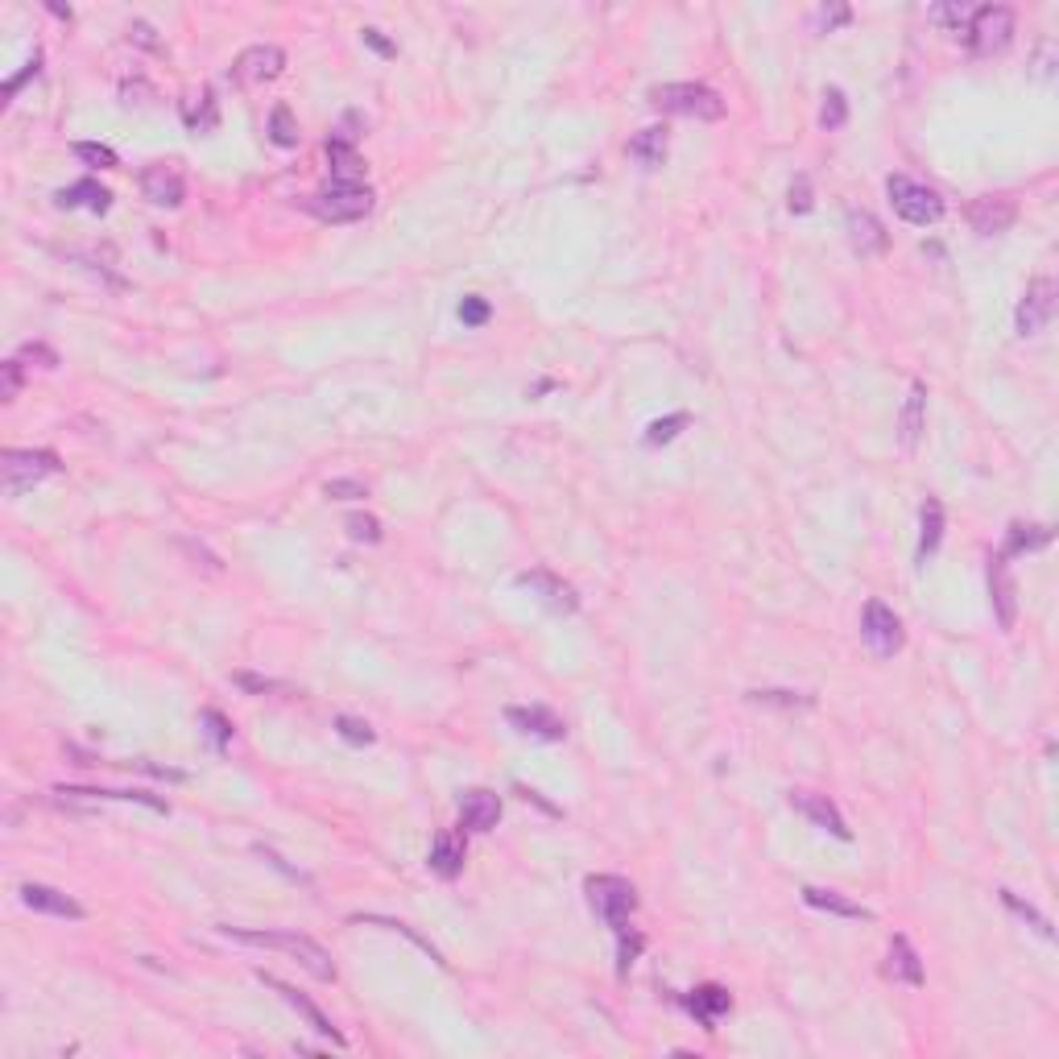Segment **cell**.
I'll list each match as a JSON object with an SVG mask.
<instances>
[{
  "mask_svg": "<svg viewBox=\"0 0 1059 1059\" xmlns=\"http://www.w3.org/2000/svg\"><path fill=\"white\" fill-rule=\"evenodd\" d=\"M224 935L240 944H253V948H274V952H286L294 956L315 981H336V964L331 956L311 940V935H298V931H245V927H224Z\"/></svg>",
  "mask_w": 1059,
  "mask_h": 1059,
  "instance_id": "cell-1",
  "label": "cell"
},
{
  "mask_svg": "<svg viewBox=\"0 0 1059 1059\" xmlns=\"http://www.w3.org/2000/svg\"><path fill=\"white\" fill-rule=\"evenodd\" d=\"M650 104L671 116H695V120H720L724 100L704 83H658L650 87Z\"/></svg>",
  "mask_w": 1059,
  "mask_h": 1059,
  "instance_id": "cell-2",
  "label": "cell"
},
{
  "mask_svg": "<svg viewBox=\"0 0 1059 1059\" xmlns=\"http://www.w3.org/2000/svg\"><path fill=\"white\" fill-rule=\"evenodd\" d=\"M311 211L323 220V224H352V220H365L373 211V191L365 183H336L331 178L327 187H319L311 195Z\"/></svg>",
  "mask_w": 1059,
  "mask_h": 1059,
  "instance_id": "cell-3",
  "label": "cell"
},
{
  "mask_svg": "<svg viewBox=\"0 0 1059 1059\" xmlns=\"http://www.w3.org/2000/svg\"><path fill=\"white\" fill-rule=\"evenodd\" d=\"M886 195H890L898 216L906 224H915V228H927V224H935L944 216V199L935 195L927 183H915V178H906V174H890Z\"/></svg>",
  "mask_w": 1059,
  "mask_h": 1059,
  "instance_id": "cell-4",
  "label": "cell"
},
{
  "mask_svg": "<svg viewBox=\"0 0 1059 1059\" xmlns=\"http://www.w3.org/2000/svg\"><path fill=\"white\" fill-rule=\"evenodd\" d=\"M588 902L592 911L609 923L613 931L629 927V915L638 911V890H633L625 877H613V873H600V877H588Z\"/></svg>",
  "mask_w": 1059,
  "mask_h": 1059,
  "instance_id": "cell-5",
  "label": "cell"
},
{
  "mask_svg": "<svg viewBox=\"0 0 1059 1059\" xmlns=\"http://www.w3.org/2000/svg\"><path fill=\"white\" fill-rule=\"evenodd\" d=\"M58 468H63V464H58L54 451H5V456H0V480H5L9 497L34 489L38 480L54 476Z\"/></svg>",
  "mask_w": 1059,
  "mask_h": 1059,
  "instance_id": "cell-6",
  "label": "cell"
},
{
  "mask_svg": "<svg viewBox=\"0 0 1059 1059\" xmlns=\"http://www.w3.org/2000/svg\"><path fill=\"white\" fill-rule=\"evenodd\" d=\"M964 34H968V46H973L977 54L1006 50L1010 38H1014V9L1010 5H985V9H977L973 17H968Z\"/></svg>",
  "mask_w": 1059,
  "mask_h": 1059,
  "instance_id": "cell-7",
  "label": "cell"
},
{
  "mask_svg": "<svg viewBox=\"0 0 1059 1059\" xmlns=\"http://www.w3.org/2000/svg\"><path fill=\"white\" fill-rule=\"evenodd\" d=\"M861 638L869 642V650L877 658H894L902 650V621L890 604L882 600H869L865 604V617H861Z\"/></svg>",
  "mask_w": 1059,
  "mask_h": 1059,
  "instance_id": "cell-8",
  "label": "cell"
},
{
  "mask_svg": "<svg viewBox=\"0 0 1059 1059\" xmlns=\"http://www.w3.org/2000/svg\"><path fill=\"white\" fill-rule=\"evenodd\" d=\"M1055 298H1059L1055 278H1035L1031 286H1026L1018 311H1014L1018 336H1039V331L1051 323V315H1055Z\"/></svg>",
  "mask_w": 1059,
  "mask_h": 1059,
  "instance_id": "cell-9",
  "label": "cell"
},
{
  "mask_svg": "<svg viewBox=\"0 0 1059 1059\" xmlns=\"http://www.w3.org/2000/svg\"><path fill=\"white\" fill-rule=\"evenodd\" d=\"M989 600H993L997 625L1014 629V621H1018V584H1014V571H1010V555H993L989 559Z\"/></svg>",
  "mask_w": 1059,
  "mask_h": 1059,
  "instance_id": "cell-10",
  "label": "cell"
},
{
  "mask_svg": "<svg viewBox=\"0 0 1059 1059\" xmlns=\"http://www.w3.org/2000/svg\"><path fill=\"white\" fill-rule=\"evenodd\" d=\"M257 977H261V985H269V989H274V993L282 997V1002H286L290 1010H298V1018H307V1026H311L315 1035L331 1039V1043H336V1047H344V1043H348V1039H344V1035L336 1031V1026H331V1018H327V1014H323V1010H319V1006L311 1002V997H302V993H298L294 985H286V981H278V977H269V973H257Z\"/></svg>",
  "mask_w": 1059,
  "mask_h": 1059,
  "instance_id": "cell-11",
  "label": "cell"
},
{
  "mask_svg": "<svg viewBox=\"0 0 1059 1059\" xmlns=\"http://www.w3.org/2000/svg\"><path fill=\"white\" fill-rule=\"evenodd\" d=\"M1014 220H1018V207L1006 195H981V199H973V207H968V224H973V232H981V236H1002Z\"/></svg>",
  "mask_w": 1059,
  "mask_h": 1059,
  "instance_id": "cell-12",
  "label": "cell"
},
{
  "mask_svg": "<svg viewBox=\"0 0 1059 1059\" xmlns=\"http://www.w3.org/2000/svg\"><path fill=\"white\" fill-rule=\"evenodd\" d=\"M282 67H286V54H282L278 46H249L245 54L236 58L232 75H236L240 83H269V79H278V75H282Z\"/></svg>",
  "mask_w": 1059,
  "mask_h": 1059,
  "instance_id": "cell-13",
  "label": "cell"
},
{
  "mask_svg": "<svg viewBox=\"0 0 1059 1059\" xmlns=\"http://www.w3.org/2000/svg\"><path fill=\"white\" fill-rule=\"evenodd\" d=\"M505 720L513 724L518 733L526 737H538V741H563L567 737V724L563 716H555L551 708H505Z\"/></svg>",
  "mask_w": 1059,
  "mask_h": 1059,
  "instance_id": "cell-14",
  "label": "cell"
},
{
  "mask_svg": "<svg viewBox=\"0 0 1059 1059\" xmlns=\"http://www.w3.org/2000/svg\"><path fill=\"white\" fill-rule=\"evenodd\" d=\"M141 195L154 207H178L187 199V183H183V174L170 170V166H149L141 174Z\"/></svg>",
  "mask_w": 1059,
  "mask_h": 1059,
  "instance_id": "cell-15",
  "label": "cell"
},
{
  "mask_svg": "<svg viewBox=\"0 0 1059 1059\" xmlns=\"http://www.w3.org/2000/svg\"><path fill=\"white\" fill-rule=\"evenodd\" d=\"M518 584L530 588V592H538V600L547 604V609H555V613H576V604H580L576 592H571L559 576H551V571H522Z\"/></svg>",
  "mask_w": 1059,
  "mask_h": 1059,
  "instance_id": "cell-16",
  "label": "cell"
},
{
  "mask_svg": "<svg viewBox=\"0 0 1059 1059\" xmlns=\"http://www.w3.org/2000/svg\"><path fill=\"white\" fill-rule=\"evenodd\" d=\"M21 902H25V906H34V911H42V915L83 919V906H79L71 894L54 890V886H42V882H25V886H21Z\"/></svg>",
  "mask_w": 1059,
  "mask_h": 1059,
  "instance_id": "cell-17",
  "label": "cell"
},
{
  "mask_svg": "<svg viewBox=\"0 0 1059 1059\" xmlns=\"http://www.w3.org/2000/svg\"><path fill=\"white\" fill-rule=\"evenodd\" d=\"M791 807H795V811H803V815H807V820H811L815 828L832 832L836 840H849V836H853L849 828H844V815L836 811V803H828L824 795H807V791H795V795H791Z\"/></svg>",
  "mask_w": 1059,
  "mask_h": 1059,
  "instance_id": "cell-18",
  "label": "cell"
},
{
  "mask_svg": "<svg viewBox=\"0 0 1059 1059\" xmlns=\"http://www.w3.org/2000/svg\"><path fill=\"white\" fill-rule=\"evenodd\" d=\"M844 228H849V240H853V249L861 253V257H877V253H886V245H890V236H886V228L877 224L869 211H849V216H844Z\"/></svg>",
  "mask_w": 1059,
  "mask_h": 1059,
  "instance_id": "cell-19",
  "label": "cell"
},
{
  "mask_svg": "<svg viewBox=\"0 0 1059 1059\" xmlns=\"http://www.w3.org/2000/svg\"><path fill=\"white\" fill-rule=\"evenodd\" d=\"M501 820V799L493 791H468L460 799V824L468 832H493Z\"/></svg>",
  "mask_w": 1059,
  "mask_h": 1059,
  "instance_id": "cell-20",
  "label": "cell"
},
{
  "mask_svg": "<svg viewBox=\"0 0 1059 1059\" xmlns=\"http://www.w3.org/2000/svg\"><path fill=\"white\" fill-rule=\"evenodd\" d=\"M923 410H927V385L915 381L911 385V398H906L902 406V422H898V443L906 451H915L919 447V435H923Z\"/></svg>",
  "mask_w": 1059,
  "mask_h": 1059,
  "instance_id": "cell-21",
  "label": "cell"
},
{
  "mask_svg": "<svg viewBox=\"0 0 1059 1059\" xmlns=\"http://www.w3.org/2000/svg\"><path fill=\"white\" fill-rule=\"evenodd\" d=\"M890 977L894 981H902V985H911V989H919L923 985V964H919V952L911 948V940H906V935H894L890 940Z\"/></svg>",
  "mask_w": 1059,
  "mask_h": 1059,
  "instance_id": "cell-22",
  "label": "cell"
},
{
  "mask_svg": "<svg viewBox=\"0 0 1059 1059\" xmlns=\"http://www.w3.org/2000/svg\"><path fill=\"white\" fill-rule=\"evenodd\" d=\"M431 869L439 877H456L464 869V836L456 832H439L431 844Z\"/></svg>",
  "mask_w": 1059,
  "mask_h": 1059,
  "instance_id": "cell-23",
  "label": "cell"
},
{
  "mask_svg": "<svg viewBox=\"0 0 1059 1059\" xmlns=\"http://www.w3.org/2000/svg\"><path fill=\"white\" fill-rule=\"evenodd\" d=\"M327 158H331V170H336V183H360V178H365V162H360V154L352 149L348 137H331Z\"/></svg>",
  "mask_w": 1059,
  "mask_h": 1059,
  "instance_id": "cell-24",
  "label": "cell"
},
{
  "mask_svg": "<svg viewBox=\"0 0 1059 1059\" xmlns=\"http://www.w3.org/2000/svg\"><path fill=\"white\" fill-rule=\"evenodd\" d=\"M54 199H58V207H87V211H96V216H104V211L112 207V195L100 183H92V178H83V183L58 191Z\"/></svg>",
  "mask_w": 1059,
  "mask_h": 1059,
  "instance_id": "cell-25",
  "label": "cell"
},
{
  "mask_svg": "<svg viewBox=\"0 0 1059 1059\" xmlns=\"http://www.w3.org/2000/svg\"><path fill=\"white\" fill-rule=\"evenodd\" d=\"M729 1006H733V1002H729V993H724L720 985H700V989H695V993L687 997V1010H691L695 1018H700V1022L708 1026V1031H712L716 1018H720L724 1010H729Z\"/></svg>",
  "mask_w": 1059,
  "mask_h": 1059,
  "instance_id": "cell-26",
  "label": "cell"
},
{
  "mask_svg": "<svg viewBox=\"0 0 1059 1059\" xmlns=\"http://www.w3.org/2000/svg\"><path fill=\"white\" fill-rule=\"evenodd\" d=\"M803 898H807V906H815V911H828V915H840V919H869V911H865V906L849 902V898H844V894H836V890L803 886Z\"/></svg>",
  "mask_w": 1059,
  "mask_h": 1059,
  "instance_id": "cell-27",
  "label": "cell"
},
{
  "mask_svg": "<svg viewBox=\"0 0 1059 1059\" xmlns=\"http://www.w3.org/2000/svg\"><path fill=\"white\" fill-rule=\"evenodd\" d=\"M183 120L191 133H211L220 125V108H216V96L211 92H199L191 100H183Z\"/></svg>",
  "mask_w": 1059,
  "mask_h": 1059,
  "instance_id": "cell-28",
  "label": "cell"
},
{
  "mask_svg": "<svg viewBox=\"0 0 1059 1059\" xmlns=\"http://www.w3.org/2000/svg\"><path fill=\"white\" fill-rule=\"evenodd\" d=\"M940 538H944V505L935 497H927L923 501V538H919V559L923 563L940 551Z\"/></svg>",
  "mask_w": 1059,
  "mask_h": 1059,
  "instance_id": "cell-29",
  "label": "cell"
},
{
  "mask_svg": "<svg viewBox=\"0 0 1059 1059\" xmlns=\"http://www.w3.org/2000/svg\"><path fill=\"white\" fill-rule=\"evenodd\" d=\"M629 154L638 158L642 166H662V158H667V129H642L638 137L629 141Z\"/></svg>",
  "mask_w": 1059,
  "mask_h": 1059,
  "instance_id": "cell-30",
  "label": "cell"
},
{
  "mask_svg": "<svg viewBox=\"0 0 1059 1059\" xmlns=\"http://www.w3.org/2000/svg\"><path fill=\"white\" fill-rule=\"evenodd\" d=\"M1047 542H1051V530H1047V526H1022V522H1014V526H1010V538H1006V551H1002V555L1039 551V547H1047Z\"/></svg>",
  "mask_w": 1059,
  "mask_h": 1059,
  "instance_id": "cell-31",
  "label": "cell"
},
{
  "mask_svg": "<svg viewBox=\"0 0 1059 1059\" xmlns=\"http://www.w3.org/2000/svg\"><path fill=\"white\" fill-rule=\"evenodd\" d=\"M269 141L282 145V149L298 145V125H294V112L286 104H278L274 112H269Z\"/></svg>",
  "mask_w": 1059,
  "mask_h": 1059,
  "instance_id": "cell-32",
  "label": "cell"
},
{
  "mask_svg": "<svg viewBox=\"0 0 1059 1059\" xmlns=\"http://www.w3.org/2000/svg\"><path fill=\"white\" fill-rule=\"evenodd\" d=\"M849 120V100H844L840 87H828L824 92V108H820V125L824 129H840Z\"/></svg>",
  "mask_w": 1059,
  "mask_h": 1059,
  "instance_id": "cell-33",
  "label": "cell"
},
{
  "mask_svg": "<svg viewBox=\"0 0 1059 1059\" xmlns=\"http://www.w3.org/2000/svg\"><path fill=\"white\" fill-rule=\"evenodd\" d=\"M687 422H691V414H683V410H679V414H667V418H658V422H650L646 443H650V447H658V443H671V439H675V435L687 427Z\"/></svg>",
  "mask_w": 1059,
  "mask_h": 1059,
  "instance_id": "cell-34",
  "label": "cell"
},
{
  "mask_svg": "<svg viewBox=\"0 0 1059 1059\" xmlns=\"http://www.w3.org/2000/svg\"><path fill=\"white\" fill-rule=\"evenodd\" d=\"M1002 902L1010 906V911H1014L1018 919H1026V923H1031V927H1035V931L1043 935V940H1051V923H1047V919H1043V915L1035 911V906H1031V902H1022V898H1018L1014 890H1002Z\"/></svg>",
  "mask_w": 1059,
  "mask_h": 1059,
  "instance_id": "cell-35",
  "label": "cell"
},
{
  "mask_svg": "<svg viewBox=\"0 0 1059 1059\" xmlns=\"http://www.w3.org/2000/svg\"><path fill=\"white\" fill-rule=\"evenodd\" d=\"M75 158L87 162V166L112 170V166H116V149H112V145H100V141H79V145H75Z\"/></svg>",
  "mask_w": 1059,
  "mask_h": 1059,
  "instance_id": "cell-36",
  "label": "cell"
},
{
  "mask_svg": "<svg viewBox=\"0 0 1059 1059\" xmlns=\"http://www.w3.org/2000/svg\"><path fill=\"white\" fill-rule=\"evenodd\" d=\"M753 704H774V708H811V695L799 691H749Z\"/></svg>",
  "mask_w": 1059,
  "mask_h": 1059,
  "instance_id": "cell-37",
  "label": "cell"
},
{
  "mask_svg": "<svg viewBox=\"0 0 1059 1059\" xmlns=\"http://www.w3.org/2000/svg\"><path fill=\"white\" fill-rule=\"evenodd\" d=\"M323 493L331 501H360V497H369V484L365 480H327Z\"/></svg>",
  "mask_w": 1059,
  "mask_h": 1059,
  "instance_id": "cell-38",
  "label": "cell"
},
{
  "mask_svg": "<svg viewBox=\"0 0 1059 1059\" xmlns=\"http://www.w3.org/2000/svg\"><path fill=\"white\" fill-rule=\"evenodd\" d=\"M348 534L356 542H381V522L369 518V513H352V518H348Z\"/></svg>",
  "mask_w": 1059,
  "mask_h": 1059,
  "instance_id": "cell-39",
  "label": "cell"
},
{
  "mask_svg": "<svg viewBox=\"0 0 1059 1059\" xmlns=\"http://www.w3.org/2000/svg\"><path fill=\"white\" fill-rule=\"evenodd\" d=\"M336 733L344 737V741H352V745H373V729L365 720H352V716H340L336 720Z\"/></svg>",
  "mask_w": 1059,
  "mask_h": 1059,
  "instance_id": "cell-40",
  "label": "cell"
},
{
  "mask_svg": "<svg viewBox=\"0 0 1059 1059\" xmlns=\"http://www.w3.org/2000/svg\"><path fill=\"white\" fill-rule=\"evenodd\" d=\"M460 319H464L468 327H480V323H489V302H484L480 294H468V298L460 302Z\"/></svg>",
  "mask_w": 1059,
  "mask_h": 1059,
  "instance_id": "cell-41",
  "label": "cell"
},
{
  "mask_svg": "<svg viewBox=\"0 0 1059 1059\" xmlns=\"http://www.w3.org/2000/svg\"><path fill=\"white\" fill-rule=\"evenodd\" d=\"M21 389V360H5V369H0V398L13 402Z\"/></svg>",
  "mask_w": 1059,
  "mask_h": 1059,
  "instance_id": "cell-42",
  "label": "cell"
},
{
  "mask_svg": "<svg viewBox=\"0 0 1059 1059\" xmlns=\"http://www.w3.org/2000/svg\"><path fill=\"white\" fill-rule=\"evenodd\" d=\"M203 724H207V729H211V741H216L220 749H224V745L232 741V724H228V720H224V716H220L216 708H207V712H203Z\"/></svg>",
  "mask_w": 1059,
  "mask_h": 1059,
  "instance_id": "cell-43",
  "label": "cell"
},
{
  "mask_svg": "<svg viewBox=\"0 0 1059 1059\" xmlns=\"http://www.w3.org/2000/svg\"><path fill=\"white\" fill-rule=\"evenodd\" d=\"M617 935H621V952H617L621 956V973H629V964L638 960V952H642V935L638 931H625V927Z\"/></svg>",
  "mask_w": 1059,
  "mask_h": 1059,
  "instance_id": "cell-44",
  "label": "cell"
},
{
  "mask_svg": "<svg viewBox=\"0 0 1059 1059\" xmlns=\"http://www.w3.org/2000/svg\"><path fill=\"white\" fill-rule=\"evenodd\" d=\"M931 17L944 21V25H952V29H964L973 13H968V5H940V9H931Z\"/></svg>",
  "mask_w": 1059,
  "mask_h": 1059,
  "instance_id": "cell-45",
  "label": "cell"
},
{
  "mask_svg": "<svg viewBox=\"0 0 1059 1059\" xmlns=\"http://www.w3.org/2000/svg\"><path fill=\"white\" fill-rule=\"evenodd\" d=\"M17 360H38L42 369H54V365H58V352H54V348H46V344H25Z\"/></svg>",
  "mask_w": 1059,
  "mask_h": 1059,
  "instance_id": "cell-46",
  "label": "cell"
},
{
  "mask_svg": "<svg viewBox=\"0 0 1059 1059\" xmlns=\"http://www.w3.org/2000/svg\"><path fill=\"white\" fill-rule=\"evenodd\" d=\"M791 211H795V216L811 211V183H807V178H799V183L791 187Z\"/></svg>",
  "mask_w": 1059,
  "mask_h": 1059,
  "instance_id": "cell-47",
  "label": "cell"
},
{
  "mask_svg": "<svg viewBox=\"0 0 1059 1059\" xmlns=\"http://www.w3.org/2000/svg\"><path fill=\"white\" fill-rule=\"evenodd\" d=\"M129 34H133V42H141L145 50H162V42L154 38V25H145V21H133V29H129Z\"/></svg>",
  "mask_w": 1059,
  "mask_h": 1059,
  "instance_id": "cell-48",
  "label": "cell"
},
{
  "mask_svg": "<svg viewBox=\"0 0 1059 1059\" xmlns=\"http://www.w3.org/2000/svg\"><path fill=\"white\" fill-rule=\"evenodd\" d=\"M38 63H42V58H38V54H34V58H29V63H25V71H21L17 79H9V83H5V96H17V87H21L25 79H34V75H38Z\"/></svg>",
  "mask_w": 1059,
  "mask_h": 1059,
  "instance_id": "cell-49",
  "label": "cell"
},
{
  "mask_svg": "<svg viewBox=\"0 0 1059 1059\" xmlns=\"http://www.w3.org/2000/svg\"><path fill=\"white\" fill-rule=\"evenodd\" d=\"M236 683H240V687H249V691H274V687H278L274 679H261V675H236Z\"/></svg>",
  "mask_w": 1059,
  "mask_h": 1059,
  "instance_id": "cell-50",
  "label": "cell"
},
{
  "mask_svg": "<svg viewBox=\"0 0 1059 1059\" xmlns=\"http://www.w3.org/2000/svg\"><path fill=\"white\" fill-rule=\"evenodd\" d=\"M849 17H853L849 9H824V13H820V25H824V29H836V25H844Z\"/></svg>",
  "mask_w": 1059,
  "mask_h": 1059,
  "instance_id": "cell-51",
  "label": "cell"
},
{
  "mask_svg": "<svg viewBox=\"0 0 1059 1059\" xmlns=\"http://www.w3.org/2000/svg\"><path fill=\"white\" fill-rule=\"evenodd\" d=\"M365 42H369V46H373L377 54H393V46H389V42L381 38V29H365Z\"/></svg>",
  "mask_w": 1059,
  "mask_h": 1059,
  "instance_id": "cell-52",
  "label": "cell"
}]
</instances>
